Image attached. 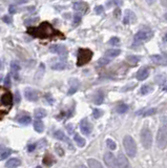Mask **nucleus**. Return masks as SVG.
<instances>
[{"instance_id": "obj_1", "label": "nucleus", "mask_w": 167, "mask_h": 168, "mask_svg": "<svg viewBox=\"0 0 167 168\" xmlns=\"http://www.w3.org/2000/svg\"><path fill=\"white\" fill-rule=\"evenodd\" d=\"M28 33L37 38H52L55 37V36H60L61 35L49 22H42L37 28H28Z\"/></svg>"}, {"instance_id": "obj_2", "label": "nucleus", "mask_w": 167, "mask_h": 168, "mask_svg": "<svg viewBox=\"0 0 167 168\" xmlns=\"http://www.w3.org/2000/svg\"><path fill=\"white\" fill-rule=\"evenodd\" d=\"M123 146L125 152L129 158H135L137 154V144H136L134 138L130 136H125L123 139Z\"/></svg>"}, {"instance_id": "obj_3", "label": "nucleus", "mask_w": 167, "mask_h": 168, "mask_svg": "<svg viewBox=\"0 0 167 168\" xmlns=\"http://www.w3.org/2000/svg\"><path fill=\"white\" fill-rule=\"evenodd\" d=\"M93 57V52L88 49H80L78 51V58H77V65L78 66H83L86 63L91 61Z\"/></svg>"}, {"instance_id": "obj_4", "label": "nucleus", "mask_w": 167, "mask_h": 168, "mask_svg": "<svg viewBox=\"0 0 167 168\" xmlns=\"http://www.w3.org/2000/svg\"><path fill=\"white\" fill-rule=\"evenodd\" d=\"M157 145L160 149H164L167 146V125H163L159 128L157 134Z\"/></svg>"}, {"instance_id": "obj_5", "label": "nucleus", "mask_w": 167, "mask_h": 168, "mask_svg": "<svg viewBox=\"0 0 167 168\" xmlns=\"http://www.w3.org/2000/svg\"><path fill=\"white\" fill-rule=\"evenodd\" d=\"M140 137H141V143L143 147L149 149L152 145V134H151V131L147 127H144L141 130Z\"/></svg>"}, {"instance_id": "obj_6", "label": "nucleus", "mask_w": 167, "mask_h": 168, "mask_svg": "<svg viewBox=\"0 0 167 168\" xmlns=\"http://www.w3.org/2000/svg\"><path fill=\"white\" fill-rule=\"evenodd\" d=\"M152 32L149 30H141L135 35V43H144L152 38Z\"/></svg>"}, {"instance_id": "obj_7", "label": "nucleus", "mask_w": 167, "mask_h": 168, "mask_svg": "<svg viewBox=\"0 0 167 168\" xmlns=\"http://www.w3.org/2000/svg\"><path fill=\"white\" fill-rule=\"evenodd\" d=\"M104 163L106 164V166L108 168H118L117 165V159L114 157V154L111 152H106L104 154Z\"/></svg>"}, {"instance_id": "obj_8", "label": "nucleus", "mask_w": 167, "mask_h": 168, "mask_svg": "<svg viewBox=\"0 0 167 168\" xmlns=\"http://www.w3.org/2000/svg\"><path fill=\"white\" fill-rule=\"evenodd\" d=\"M49 51L54 54H57V55L61 56V57H65L66 54H68V49L64 45H61V44H54L49 47Z\"/></svg>"}, {"instance_id": "obj_9", "label": "nucleus", "mask_w": 167, "mask_h": 168, "mask_svg": "<svg viewBox=\"0 0 167 168\" xmlns=\"http://www.w3.org/2000/svg\"><path fill=\"white\" fill-rule=\"evenodd\" d=\"M117 165L118 168H130V164L128 159L124 153H119L117 158Z\"/></svg>"}, {"instance_id": "obj_10", "label": "nucleus", "mask_w": 167, "mask_h": 168, "mask_svg": "<svg viewBox=\"0 0 167 168\" xmlns=\"http://www.w3.org/2000/svg\"><path fill=\"white\" fill-rule=\"evenodd\" d=\"M80 129H81V132L85 136H88L91 134V130H93V127H91V124L88 122L87 119H83L80 122Z\"/></svg>"}, {"instance_id": "obj_11", "label": "nucleus", "mask_w": 167, "mask_h": 168, "mask_svg": "<svg viewBox=\"0 0 167 168\" xmlns=\"http://www.w3.org/2000/svg\"><path fill=\"white\" fill-rule=\"evenodd\" d=\"M1 103L3 106H7V107H12L13 104V96L9 92H5L4 94L1 96Z\"/></svg>"}, {"instance_id": "obj_12", "label": "nucleus", "mask_w": 167, "mask_h": 168, "mask_svg": "<svg viewBox=\"0 0 167 168\" xmlns=\"http://www.w3.org/2000/svg\"><path fill=\"white\" fill-rule=\"evenodd\" d=\"M137 21V17H136L135 13L129 9L125 11L124 13V17H123V23L124 24H129V23H135Z\"/></svg>"}, {"instance_id": "obj_13", "label": "nucleus", "mask_w": 167, "mask_h": 168, "mask_svg": "<svg viewBox=\"0 0 167 168\" xmlns=\"http://www.w3.org/2000/svg\"><path fill=\"white\" fill-rule=\"evenodd\" d=\"M24 95H25L26 99L30 102H35L38 100L39 98V95H38V92H36L35 89H32V88H26L25 92H24Z\"/></svg>"}, {"instance_id": "obj_14", "label": "nucleus", "mask_w": 167, "mask_h": 168, "mask_svg": "<svg viewBox=\"0 0 167 168\" xmlns=\"http://www.w3.org/2000/svg\"><path fill=\"white\" fill-rule=\"evenodd\" d=\"M149 76V69L148 67H142L138 71L137 73V79L139 81H144L146 80Z\"/></svg>"}, {"instance_id": "obj_15", "label": "nucleus", "mask_w": 167, "mask_h": 168, "mask_svg": "<svg viewBox=\"0 0 167 168\" xmlns=\"http://www.w3.org/2000/svg\"><path fill=\"white\" fill-rule=\"evenodd\" d=\"M20 165H21V161L19 159H17V158H13V159L9 160L7 162V164H5V166L7 168H17Z\"/></svg>"}, {"instance_id": "obj_16", "label": "nucleus", "mask_w": 167, "mask_h": 168, "mask_svg": "<svg viewBox=\"0 0 167 168\" xmlns=\"http://www.w3.org/2000/svg\"><path fill=\"white\" fill-rule=\"evenodd\" d=\"M55 138L56 139H58V140H61V141H64V142H66L68 144V145H70V139L68 138V137L65 136L64 135V132L63 131H61V130H57L55 132Z\"/></svg>"}, {"instance_id": "obj_17", "label": "nucleus", "mask_w": 167, "mask_h": 168, "mask_svg": "<svg viewBox=\"0 0 167 168\" xmlns=\"http://www.w3.org/2000/svg\"><path fill=\"white\" fill-rule=\"evenodd\" d=\"M73 7H74L75 11L77 12H85L87 9V4L85 2H82V1H79V2H75L73 4Z\"/></svg>"}, {"instance_id": "obj_18", "label": "nucleus", "mask_w": 167, "mask_h": 168, "mask_svg": "<svg viewBox=\"0 0 167 168\" xmlns=\"http://www.w3.org/2000/svg\"><path fill=\"white\" fill-rule=\"evenodd\" d=\"M121 54V51L120 49H107L105 52V57L107 58H115V57H118L119 55Z\"/></svg>"}, {"instance_id": "obj_19", "label": "nucleus", "mask_w": 167, "mask_h": 168, "mask_svg": "<svg viewBox=\"0 0 167 168\" xmlns=\"http://www.w3.org/2000/svg\"><path fill=\"white\" fill-rule=\"evenodd\" d=\"M78 87H79V81L76 80V79H73L70 80V88L68 90V95H73L78 90Z\"/></svg>"}, {"instance_id": "obj_20", "label": "nucleus", "mask_w": 167, "mask_h": 168, "mask_svg": "<svg viewBox=\"0 0 167 168\" xmlns=\"http://www.w3.org/2000/svg\"><path fill=\"white\" fill-rule=\"evenodd\" d=\"M19 69H20V66H19V64L16 62V61L11 63V71H12V75L14 76L15 79H18Z\"/></svg>"}, {"instance_id": "obj_21", "label": "nucleus", "mask_w": 167, "mask_h": 168, "mask_svg": "<svg viewBox=\"0 0 167 168\" xmlns=\"http://www.w3.org/2000/svg\"><path fill=\"white\" fill-rule=\"evenodd\" d=\"M87 164H88V167L89 168H103L102 164L95 159H88Z\"/></svg>"}, {"instance_id": "obj_22", "label": "nucleus", "mask_w": 167, "mask_h": 168, "mask_svg": "<svg viewBox=\"0 0 167 168\" xmlns=\"http://www.w3.org/2000/svg\"><path fill=\"white\" fill-rule=\"evenodd\" d=\"M34 129H35L37 132H39V134H41L42 131L44 130V124L42 123V121L40 119L35 121V123H34Z\"/></svg>"}, {"instance_id": "obj_23", "label": "nucleus", "mask_w": 167, "mask_h": 168, "mask_svg": "<svg viewBox=\"0 0 167 168\" xmlns=\"http://www.w3.org/2000/svg\"><path fill=\"white\" fill-rule=\"evenodd\" d=\"M151 60H152L155 63H157V64H165V63L167 62L166 59H165L164 57H162V56H160V55L151 56Z\"/></svg>"}, {"instance_id": "obj_24", "label": "nucleus", "mask_w": 167, "mask_h": 168, "mask_svg": "<svg viewBox=\"0 0 167 168\" xmlns=\"http://www.w3.org/2000/svg\"><path fill=\"white\" fill-rule=\"evenodd\" d=\"M18 122L22 125H28L30 122H32V118L28 115H24V116H21L20 118L18 119Z\"/></svg>"}, {"instance_id": "obj_25", "label": "nucleus", "mask_w": 167, "mask_h": 168, "mask_svg": "<svg viewBox=\"0 0 167 168\" xmlns=\"http://www.w3.org/2000/svg\"><path fill=\"white\" fill-rule=\"evenodd\" d=\"M74 140H75V142L77 143V145L79 146V147H84V146H85V140H84L81 136H79V135H75Z\"/></svg>"}, {"instance_id": "obj_26", "label": "nucleus", "mask_w": 167, "mask_h": 168, "mask_svg": "<svg viewBox=\"0 0 167 168\" xmlns=\"http://www.w3.org/2000/svg\"><path fill=\"white\" fill-rule=\"evenodd\" d=\"M103 100H104V96H103V94L101 92H98L97 94L95 95V97H94V102H95L96 104H101L103 102Z\"/></svg>"}, {"instance_id": "obj_27", "label": "nucleus", "mask_w": 167, "mask_h": 168, "mask_svg": "<svg viewBox=\"0 0 167 168\" xmlns=\"http://www.w3.org/2000/svg\"><path fill=\"white\" fill-rule=\"evenodd\" d=\"M34 113H35L36 119H42V118H44L45 116L47 115V113H46L45 111H44L43 108H37Z\"/></svg>"}, {"instance_id": "obj_28", "label": "nucleus", "mask_w": 167, "mask_h": 168, "mask_svg": "<svg viewBox=\"0 0 167 168\" xmlns=\"http://www.w3.org/2000/svg\"><path fill=\"white\" fill-rule=\"evenodd\" d=\"M43 163L46 166H51L53 163H55V159L52 157L51 154H46V156L43 158Z\"/></svg>"}, {"instance_id": "obj_29", "label": "nucleus", "mask_w": 167, "mask_h": 168, "mask_svg": "<svg viewBox=\"0 0 167 168\" xmlns=\"http://www.w3.org/2000/svg\"><path fill=\"white\" fill-rule=\"evenodd\" d=\"M65 67H66V64L63 62H58L52 65V69H54V71H63Z\"/></svg>"}, {"instance_id": "obj_30", "label": "nucleus", "mask_w": 167, "mask_h": 168, "mask_svg": "<svg viewBox=\"0 0 167 168\" xmlns=\"http://www.w3.org/2000/svg\"><path fill=\"white\" fill-rule=\"evenodd\" d=\"M116 111H117V113H125L126 111H128V106L126 105V104H120V105L117 106Z\"/></svg>"}, {"instance_id": "obj_31", "label": "nucleus", "mask_w": 167, "mask_h": 168, "mask_svg": "<svg viewBox=\"0 0 167 168\" xmlns=\"http://www.w3.org/2000/svg\"><path fill=\"white\" fill-rule=\"evenodd\" d=\"M151 90H152V87H151L150 85H144L141 87L140 92H141V95H147L148 92H150Z\"/></svg>"}, {"instance_id": "obj_32", "label": "nucleus", "mask_w": 167, "mask_h": 168, "mask_svg": "<svg viewBox=\"0 0 167 168\" xmlns=\"http://www.w3.org/2000/svg\"><path fill=\"white\" fill-rule=\"evenodd\" d=\"M109 62H110V59H109V58H107V57H103V58H101V59L98 60V64L101 65V66L107 65Z\"/></svg>"}, {"instance_id": "obj_33", "label": "nucleus", "mask_w": 167, "mask_h": 168, "mask_svg": "<svg viewBox=\"0 0 167 168\" xmlns=\"http://www.w3.org/2000/svg\"><path fill=\"white\" fill-rule=\"evenodd\" d=\"M106 144H107V147H108L109 149H111V150L116 149L117 144H116V142H115V141H113L111 139H107V140H106Z\"/></svg>"}, {"instance_id": "obj_34", "label": "nucleus", "mask_w": 167, "mask_h": 168, "mask_svg": "<svg viewBox=\"0 0 167 168\" xmlns=\"http://www.w3.org/2000/svg\"><path fill=\"white\" fill-rule=\"evenodd\" d=\"M157 113V108H149L143 113V117H148V116H152Z\"/></svg>"}, {"instance_id": "obj_35", "label": "nucleus", "mask_w": 167, "mask_h": 168, "mask_svg": "<svg viewBox=\"0 0 167 168\" xmlns=\"http://www.w3.org/2000/svg\"><path fill=\"white\" fill-rule=\"evenodd\" d=\"M11 153H12V150H11V149H5L4 151L1 153V156H0V159H1V160L7 159L9 156H11Z\"/></svg>"}, {"instance_id": "obj_36", "label": "nucleus", "mask_w": 167, "mask_h": 168, "mask_svg": "<svg viewBox=\"0 0 167 168\" xmlns=\"http://www.w3.org/2000/svg\"><path fill=\"white\" fill-rule=\"evenodd\" d=\"M44 69H45V67H44V65L42 64H40V67H39V69H38V71H37V75H36V77H42L43 76V74H44Z\"/></svg>"}, {"instance_id": "obj_37", "label": "nucleus", "mask_w": 167, "mask_h": 168, "mask_svg": "<svg viewBox=\"0 0 167 168\" xmlns=\"http://www.w3.org/2000/svg\"><path fill=\"white\" fill-rule=\"evenodd\" d=\"M103 115L102 111L101 109H94V113H93V116L95 119H98V118H100L101 116Z\"/></svg>"}, {"instance_id": "obj_38", "label": "nucleus", "mask_w": 167, "mask_h": 168, "mask_svg": "<svg viewBox=\"0 0 167 168\" xmlns=\"http://www.w3.org/2000/svg\"><path fill=\"white\" fill-rule=\"evenodd\" d=\"M81 21V15L79 14H76L74 16V25H78Z\"/></svg>"}, {"instance_id": "obj_39", "label": "nucleus", "mask_w": 167, "mask_h": 168, "mask_svg": "<svg viewBox=\"0 0 167 168\" xmlns=\"http://www.w3.org/2000/svg\"><path fill=\"white\" fill-rule=\"evenodd\" d=\"M139 60H140V57H138V56H129V57H128V61L135 63V64L139 61Z\"/></svg>"}, {"instance_id": "obj_40", "label": "nucleus", "mask_w": 167, "mask_h": 168, "mask_svg": "<svg viewBox=\"0 0 167 168\" xmlns=\"http://www.w3.org/2000/svg\"><path fill=\"white\" fill-rule=\"evenodd\" d=\"M120 43V39L118 37H113L109 41V44H113V45H118Z\"/></svg>"}, {"instance_id": "obj_41", "label": "nucleus", "mask_w": 167, "mask_h": 168, "mask_svg": "<svg viewBox=\"0 0 167 168\" xmlns=\"http://www.w3.org/2000/svg\"><path fill=\"white\" fill-rule=\"evenodd\" d=\"M95 12H96V14L101 15L103 12H104V9H103V7H101V5H98V7L95 9Z\"/></svg>"}, {"instance_id": "obj_42", "label": "nucleus", "mask_w": 167, "mask_h": 168, "mask_svg": "<svg viewBox=\"0 0 167 168\" xmlns=\"http://www.w3.org/2000/svg\"><path fill=\"white\" fill-rule=\"evenodd\" d=\"M4 85L7 86V87H9V86L11 85V75H7V76L5 77V79H4Z\"/></svg>"}, {"instance_id": "obj_43", "label": "nucleus", "mask_w": 167, "mask_h": 168, "mask_svg": "<svg viewBox=\"0 0 167 168\" xmlns=\"http://www.w3.org/2000/svg\"><path fill=\"white\" fill-rule=\"evenodd\" d=\"M2 20L4 21L5 23H11L12 22V18L9 16H4V17H2Z\"/></svg>"}, {"instance_id": "obj_44", "label": "nucleus", "mask_w": 167, "mask_h": 168, "mask_svg": "<svg viewBox=\"0 0 167 168\" xmlns=\"http://www.w3.org/2000/svg\"><path fill=\"white\" fill-rule=\"evenodd\" d=\"M20 100H21L20 94H19L18 92H16V94H15V101H16L17 103H19V102H20Z\"/></svg>"}, {"instance_id": "obj_45", "label": "nucleus", "mask_w": 167, "mask_h": 168, "mask_svg": "<svg viewBox=\"0 0 167 168\" xmlns=\"http://www.w3.org/2000/svg\"><path fill=\"white\" fill-rule=\"evenodd\" d=\"M56 150H57V151H58V154L59 156H63V149L62 148H60V146H56Z\"/></svg>"}, {"instance_id": "obj_46", "label": "nucleus", "mask_w": 167, "mask_h": 168, "mask_svg": "<svg viewBox=\"0 0 167 168\" xmlns=\"http://www.w3.org/2000/svg\"><path fill=\"white\" fill-rule=\"evenodd\" d=\"M9 12L11 13V14H14L15 12H16V9H15L14 5H11V7H9Z\"/></svg>"}, {"instance_id": "obj_47", "label": "nucleus", "mask_w": 167, "mask_h": 168, "mask_svg": "<svg viewBox=\"0 0 167 168\" xmlns=\"http://www.w3.org/2000/svg\"><path fill=\"white\" fill-rule=\"evenodd\" d=\"M36 21H38V18H34V19H28V20L25 21V23L28 24V23H34L36 22Z\"/></svg>"}, {"instance_id": "obj_48", "label": "nucleus", "mask_w": 167, "mask_h": 168, "mask_svg": "<svg viewBox=\"0 0 167 168\" xmlns=\"http://www.w3.org/2000/svg\"><path fill=\"white\" fill-rule=\"evenodd\" d=\"M14 1L17 3V4H20V3H25V2H28V0H14Z\"/></svg>"}, {"instance_id": "obj_49", "label": "nucleus", "mask_w": 167, "mask_h": 168, "mask_svg": "<svg viewBox=\"0 0 167 168\" xmlns=\"http://www.w3.org/2000/svg\"><path fill=\"white\" fill-rule=\"evenodd\" d=\"M35 148H36V144H33V145H30V146H28V151H33V150L35 149Z\"/></svg>"}, {"instance_id": "obj_50", "label": "nucleus", "mask_w": 167, "mask_h": 168, "mask_svg": "<svg viewBox=\"0 0 167 168\" xmlns=\"http://www.w3.org/2000/svg\"><path fill=\"white\" fill-rule=\"evenodd\" d=\"M161 121H162V123H163L164 125H167V117L161 118Z\"/></svg>"}, {"instance_id": "obj_51", "label": "nucleus", "mask_w": 167, "mask_h": 168, "mask_svg": "<svg viewBox=\"0 0 167 168\" xmlns=\"http://www.w3.org/2000/svg\"><path fill=\"white\" fill-rule=\"evenodd\" d=\"M161 4H162L163 7H167V0H161Z\"/></svg>"}, {"instance_id": "obj_52", "label": "nucleus", "mask_w": 167, "mask_h": 168, "mask_svg": "<svg viewBox=\"0 0 167 168\" xmlns=\"http://www.w3.org/2000/svg\"><path fill=\"white\" fill-rule=\"evenodd\" d=\"M146 2L148 3V4H153V3L155 2V0H146Z\"/></svg>"}, {"instance_id": "obj_53", "label": "nucleus", "mask_w": 167, "mask_h": 168, "mask_svg": "<svg viewBox=\"0 0 167 168\" xmlns=\"http://www.w3.org/2000/svg\"><path fill=\"white\" fill-rule=\"evenodd\" d=\"M68 130L70 131V134H72V132H73V128H72V125H68Z\"/></svg>"}, {"instance_id": "obj_54", "label": "nucleus", "mask_w": 167, "mask_h": 168, "mask_svg": "<svg viewBox=\"0 0 167 168\" xmlns=\"http://www.w3.org/2000/svg\"><path fill=\"white\" fill-rule=\"evenodd\" d=\"M163 40H164V41H167V33L164 35V37H163Z\"/></svg>"}, {"instance_id": "obj_55", "label": "nucleus", "mask_w": 167, "mask_h": 168, "mask_svg": "<svg viewBox=\"0 0 167 168\" xmlns=\"http://www.w3.org/2000/svg\"><path fill=\"white\" fill-rule=\"evenodd\" d=\"M76 168H87V167H85V166H83V165H80V166H78V167H76Z\"/></svg>"}, {"instance_id": "obj_56", "label": "nucleus", "mask_w": 167, "mask_h": 168, "mask_svg": "<svg viewBox=\"0 0 167 168\" xmlns=\"http://www.w3.org/2000/svg\"><path fill=\"white\" fill-rule=\"evenodd\" d=\"M3 67V65H2V62H1V60H0V69L2 68Z\"/></svg>"}, {"instance_id": "obj_57", "label": "nucleus", "mask_w": 167, "mask_h": 168, "mask_svg": "<svg viewBox=\"0 0 167 168\" xmlns=\"http://www.w3.org/2000/svg\"><path fill=\"white\" fill-rule=\"evenodd\" d=\"M163 90H164V92H167V85H165V86H164V88H163Z\"/></svg>"}, {"instance_id": "obj_58", "label": "nucleus", "mask_w": 167, "mask_h": 168, "mask_svg": "<svg viewBox=\"0 0 167 168\" xmlns=\"http://www.w3.org/2000/svg\"><path fill=\"white\" fill-rule=\"evenodd\" d=\"M164 18H165V19H166V20H167V13H166V14L164 15Z\"/></svg>"}, {"instance_id": "obj_59", "label": "nucleus", "mask_w": 167, "mask_h": 168, "mask_svg": "<svg viewBox=\"0 0 167 168\" xmlns=\"http://www.w3.org/2000/svg\"><path fill=\"white\" fill-rule=\"evenodd\" d=\"M0 78H1V76H0Z\"/></svg>"}]
</instances>
